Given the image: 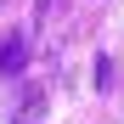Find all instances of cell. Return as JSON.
Masks as SVG:
<instances>
[{
  "label": "cell",
  "mask_w": 124,
  "mask_h": 124,
  "mask_svg": "<svg viewBox=\"0 0 124 124\" xmlns=\"http://www.w3.org/2000/svg\"><path fill=\"white\" fill-rule=\"evenodd\" d=\"M23 56H28V39L23 34H6L0 39V73H23Z\"/></svg>",
  "instance_id": "6da1fadb"
}]
</instances>
